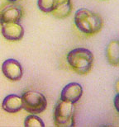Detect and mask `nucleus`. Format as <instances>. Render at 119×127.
Segmentation results:
<instances>
[{"label": "nucleus", "mask_w": 119, "mask_h": 127, "mask_svg": "<svg viewBox=\"0 0 119 127\" xmlns=\"http://www.w3.org/2000/svg\"><path fill=\"white\" fill-rule=\"evenodd\" d=\"M74 21L77 29L88 35L97 34L102 30L103 26V21L100 15L87 8L77 10Z\"/></svg>", "instance_id": "obj_1"}, {"label": "nucleus", "mask_w": 119, "mask_h": 127, "mask_svg": "<svg viewBox=\"0 0 119 127\" xmlns=\"http://www.w3.org/2000/svg\"><path fill=\"white\" fill-rule=\"evenodd\" d=\"M67 63L71 69L81 75L90 72L93 65V53L85 48H76L68 53Z\"/></svg>", "instance_id": "obj_2"}, {"label": "nucleus", "mask_w": 119, "mask_h": 127, "mask_svg": "<svg viewBox=\"0 0 119 127\" xmlns=\"http://www.w3.org/2000/svg\"><path fill=\"white\" fill-rule=\"evenodd\" d=\"M75 113L74 103L60 100L55 108V125L59 127L75 126Z\"/></svg>", "instance_id": "obj_3"}, {"label": "nucleus", "mask_w": 119, "mask_h": 127, "mask_svg": "<svg viewBox=\"0 0 119 127\" xmlns=\"http://www.w3.org/2000/svg\"><path fill=\"white\" fill-rule=\"evenodd\" d=\"M23 101V109L31 114H40L43 112L47 106L45 96L37 91H27L22 95Z\"/></svg>", "instance_id": "obj_4"}, {"label": "nucleus", "mask_w": 119, "mask_h": 127, "mask_svg": "<svg viewBox=\"0 0 119 127\" xmlns=\"http://www.w3.org/2000/svg\"><path fill=\"white\" fill-rule=\"evenodd\" d=\"M23 15V10L19 4L12 2L2 5L0 8V24L19 22Z\"/></svg>", "instance_id": "obj_5"}, {"label": "nucleus", "mask_w": 119, "mask_h": 127, "mask_svg": "<svg viewBox=\"0 0 119 127\" xmlns=\"http://www.w3.org/2000/svg\"><path fill=\"white\" fill-rule=\"evenodd\" d=\"M2 72L5 77L11 81L20 80L23 74L21 64L14 59H7L2 63Z\"/></svg>", "instance_id": "obj_6"}, {"label": "nucleus", "mask_w": 119, "mask_h": 127, "mask_svg": "<svg viewBox=\"0 0 119 127\" xmlns=\"http://www.w3.org/2000/svg\"><path fill=\"white\" fill-rule=\"evenodd\" d=\"M2 35L5 39L11 41H18L24 35V28L19 22H10L1 25Z\"/></svg>", "instance_id": "obj_7"}, {"label": "nucleus", "mask_w": 119, "mask_h": 127, "mask_svg": "<svg viewBox=\"0 0 119 127\" xmlns=\"http://www.w3.org/2000/svg\"><path fill=\"white\" fill-rule=\"evenodd\" d=\"M83 95V88L79 83H70L63 88L60 93V100L76 103Z\"/></svg>", "instance_id": "obj_8"}, {"label": "nucleus", "mask_w": 119, "mask_h": 127, "mask_svg": "<svg viewBox=\"0 0 119 127\" xmlns=\"http://www.w3.org/2000/svg\"><path fill=\"white\" fill-rule=\"evenodd\" d=\"M2 108L8 113H16L23 109V101L22 96L10 94L3 99Z\"/></svg>", "instance_id": "obj_9"}, {"label": "nucleus", "mask_w": 119, "mask_h": 127, "mask_svg": "<svg viewBox=\"0 0 119 127\" xmlns=\"http://www.w3.org/2000/svg\"><path fill=\"white\" fill-rule=\"evenodd\" d=\"M72 12V3L70 0H55V4L50 12L56 18L63 19L69 17Z\"/></svg>", "instance_id": "obj_10"}, {"label": "nucleus", "mask_w": 119, "mask_h": 127, "mask_svg": "<svg viewBox=\"0 0 119 127\" xmlns=\"http://www.w3.org/2000/svg\"><path fill=\"white\" fill-rule=\"evenodd\" d=\"M108 61L113 66L119 65V46L118 40H112L106 50Z\"/></svg>", "instance_id": "obj_11"}, {"label": "nucleus", "mask_w": 119, "mask_h": 127, "mask_svg": "<svg viewBox=\"0 0 119 127\" xmlns=\"http://www.w3.org/2000/svg\"><path fill=\"white\" fill-rule=\"evenodd\" d=\"M24 126L26 127H44L45 124L39 116L32 114L25 119Z\"/></svg>", "instance_id": "obj_12"}, {"label": "nucleus", "mask_w": 119, "mask_h": 127, "mask_svg": "<svg viewBox=\"0 0 119 127\" xmlns=\"http://www.w3.org/2000/svg\"><path fill=\"white\" fill-rule=\"evenodd\" d=\"M55 4V0H37V6L43 12H51Z\"/></svg>", "instance_id": "obj_13"}, {"label": "nucleus", "mask_w": 119, "mask_h": 127, "mask_svg": "<svg viewBox=\"0 0 119 127\" xmlns=\"http://www.w3.org/2000/svg\"><path fill=\"white\" fill-rule=\"evenodd\" d=\"M113 105H114L116 111L119 113V93H117V95L115 96L114 100H113Z\"/></svg>", "instance_id": "obj_14"}, {"label": "nucleus", "mask_w": 119, "mask_h": 127, "mask_svg": "<svg viewBox=\"0 0 119 127\" xmlns=\"http://www.w3.org/2000/svg\"><path fill=\"white\" fill-rule=\"evenodd\" d=\"M116 91H117V93H119V79L116 83Z\"/></svg>", "instance_id": "obj_15"}, {"label": "nucleus", "mask_w": 119, "mask_h": 127, "mask_svg": "<svg viewBox=\"0 0 119 127\" xmlns=\"http://www.w3.org/2000/svg\"><path fill=\"white\" fill-rule=\"evenodd\" d=\"M7 2H17V1H18V0H7Z\"/></svg>", "instance_id": "obj_16"}, {"label": "nucleus", "mask_w": 119, "mask_h": 127, "mask_svg": "<svg viewBox=\"0 0 119 127\" xmlns=\"http://www.w3.org/2000/svg\"><path fill=\"white\" fill-rule=\"evenodd\" d=\"M118 46H119V40H118Z\"/></svg>", "instance_id": "obj_17"}]
</instances>
